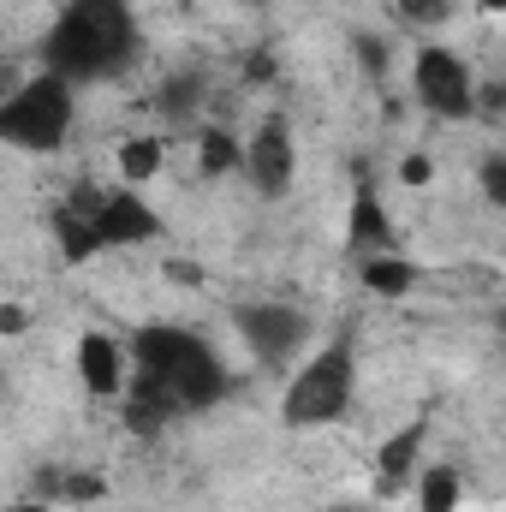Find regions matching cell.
Returning a JSON list of instances; mask_svg holds the SVG:
<instances>
[{"label": "cell", "mask_w": 506, "mask_h": 512, "mask_svg": "<svg viewBox=\"0 0 506 512\" xmlns=\"http://www.w3.org/2000/svg\"><path fill=\"white\" fill-rule=\"evenodd\" d=\"M78 126V90L54 72H30L0 96V143L18 155H54Z\"/></svg>", "instance_id": "4"}, {"label": "cell", "mask_w": 506, "mask_h": 512, "mask_svg": "<svg viewBox=\"0 0 506 512\" xmlns=\"http://www.w3.org/2000/svg\"><path fill=\"white\" fill-rule=\"evenodd\" d=\"M12 84H18V78H12V66H6V60H0V96H6V90H12Z\"/></svg>", "instance_id": "23"}, {"label": "cell", "mask_w": 506, "mask_h": 512, "mask_svg": "<svg viewBox=\"0 0 506 512\" xmlns=\"http://www.w3.org/2000/svg\"><path fill=\"white\" fill-rule=\"evenodd\" d=\"M352 399H358V352L340 334L298 364V376L286 382V399H280V423L286 429H328L352 411Z\"/></svg>", "instance_id": "5"}, {"label": "cell", "mask_w": 506, "mask_h": 512, "mask_svg": "<svg viewBox=\"0 0 506 512\" xmlns=\"http://www.w3.org/2000/svg\"><path fill=\"white\" fill-rule=\"evenodd\" d=\"M429 173H435L429 155H405V161H399V179H405V185H429Z\"/></svg>", "instance_id": "19"}, {"label": "cell", "mask_w": 506, "mask_h": 512, "mask_svg": "<svg viewBox=\"0 0 506 512\" xmlns=\"http://www.w3.org/2000/svg\"><path fill=\"white\" fill-rule=\"evenodd\" d=\"M239 173L256 185V197H286L292 191V179H298V143H292L286 120H262L251 131V143L239 155Z\"/></svg>", "instance_id": "8"}, {"label": "cell", "mask_w": 506, "mask_h": 512, "mask_svg": "<svg viewBox=\"0 0 506 512\" xmlns=\"http://www.w3.org/2000/svg\"><path fill=\"white\" fill-rule=\"evenodd\" d=\"M0 512H48V501H36V495H24V501H12V507H0Z\"/></svg>", "instance_id": "22"}, {"label": "cell", "mask_w": 506, "mask_h": 512, "mask_svg": "<svg viewBox=\"0 0 506 512\" xmlns=\"http://www.w3.org/2000/svg\"><path fill=\"white\" fill-rule=\"evenodd\" d=\"M30 328V310H18V304H0V334H24Z\"/></svg>", "instance_id": "21"}, {"label": "cell", "mask_w": 506, "mask_h": 512, "mask_svg": "<svg viewBox=\"0 0 506 512\" xmlns=\"http://www.w3.org/2000/svg\"><path fill=\"white\" fill-rule=\"evenodd\" d=\"M239 155H245V143L233 137V131L209 126L197 137V167H203V179H227V173H239Z\"/></svg>", "instance_id": "15"}, {"label": "cell", "mask_w": 506, "mask_h": 512, "mask_svg": "<svg viewBox=\"0 0 506 512\" xmlns=\"http://www.w3.org/2000/svg\"><path fill=\"white\" fill-rule=\"evenodd\" d=\"M393 6H399V18L417 24V30H435V24L453 18V0H393Z\"/></svg>", "instance_id": "17"}, {"label": "cell", "mask_w": 506, "mask_h": 512, "mask_svg": "<svg viewBox=\"0 0 506 512\" xmlns=\"http://www.w3.org/2000/svg\"><path fill=\"white\" fill-rule=\"evenodd\" d=\"M233 328L245 340L256 364H292L304 346H310V316L298 304H280V298H256L233 310Z\"/></svg>", "instance_id": "7"}, {"label": "cell", "mask_w": 506, "mask_h": 512, "mask_svg": "<svg viewBox=\"0 0 506 512\" xmlns=\"http://www.w3.org/2000/svg\"><path fill=\"white\" fill-rule=\"evenodd\" d=\"M48 227H54V245H60L66 262H96V256H108V251H137V245L161 239L155 203L143 191H131V185H114V191L78 185V191H66L54 203Z\"/></svg>", "instance_id": "3"}, {"label": "cell", "mask_w": 506, "mask_h": 512, "mask_svg": "<svg viewBox=\"0 0 506 512\" xmlns=\"http://www.w3.org/2000/svg\"><path fill=\"white\" fill-rule=\"evenodd\" d=\"M411 495H417V512H459L465 507V477H459V465H423Z\"/></svg>", "instance_id": "13"}, {"label": "cell", "mask_w": 506, "mask_h": 512, "mask_svg": "<svg viewBox=\"0 0 506 512\" xmlns=\"http://www.w3.org/2000/svg\"><path fill=\"white\" fill-rule=\"evenodd\" d=\"M358 268H364V292H376V298H411V286H417V262L411 256H358Z\"/></svg>", "instance_id": "12"}, {"label": "cell", "mask_w": 506, "mask_h": 512, "mask_svg": "<svg viewBox=\"0 0 506 512\" xmlns=\"http://www.w3.org/2000/svg\"><path fill=\"white\" fill-rule=\"evenodd\" d=\"M227 393H233V376H227L221 352L197 328H179V322H143V328H131L126 387H120L126 429L155 435L173 417L221 405Z\"/></svg>", "instance_id": "1"}, {"label": "cell", "mask_w": 506, "mask_h": 512, "mask_svg": "<svg viewBox=\"0 0 506 512\" xmlns=\"http://www.w3.org/2000/svg\"><path fill=\"white\" fill-rule=\"evenodd\" d=\"M161 155H167V149H161V137H126V143H120V155H114V161H120V185H131V191H137V185H149V179L161 173Z\"/></svg>", "instance_id": "16"}, {"label": "cell", "mask_w": 506, "mask_h": 512, "mask_svg": "<svg viewBox=\"0 0 506 512\" xmlns=\"http://www.w3.org/2000/svg\"><path fill=\"white\" fill-rule=\"evenodd\" d=\"M501 6H506V0H483V12H501Z\"/></svg>", "instance_id": "24"}, {"label": "cell", "mask_w": 506, "mask_h": 512, "mask_svg": "<svg viewBox=\"0 0 506 512\" xmlns=\"http://www.w3.org/2000/svg\"><path fill=\"white\" fill-rule=\"evenodd\" d=\"M137 54H143V24L131 0H60L54 24L36 42L42 72L66 78L72 90L126 78Z\"/></svg>", "instance_id": "2"}, {"label": "cell", "mask_w": 506, "mask_h": 512, "mask_svg": "<svg viewBox=\"0 0 506 512\" xmlns=\"http://www.w3.org/2000/svg\"><path fill=\"white\" fill-rule=\"evenodd\" d=\"M346 245L358 256H381L393 251V227H387V215H381V197L370 185H358L352 191V215H346Z\"/></svg>", "instance_id": "10"}, {"label": "cell", "mask_w": 506, "mask_h": 512, "mask_svg": "<svg viewBox=\"0 0 506 512\" xmlns=\"http://www.w3.org/2000/svg\"><path fill=\"white\" fill-rule=\"evenodd\" d=\"M411 96L435 114V120H471L477 114V72L441 48V42H423L411 54Z\"/></svg>", "instance_id": "6"}, {"label": "cell", "mask_w": 506, "mask_h": 512, "mask_svg": "<svg viewBox=\"0 0 506 512\" xmlns=\"http://www.w3.org/2000/svg\"><path fill=\"white\" fill-rule=\"evenodd\" d=\"M358 60L370 66V72H387L381 60H387V48H381V36H358Z\"/></svg>", "instance_id": "20"}, {"label": "cell", "mask_w": 506, "mask_h": 512, "mask_svg": "<svg viewBox=\"0 0 506 512\" xmlns=\"http://www.w3.org/2000/svg\"><path fill=\"white\" fill-rule=\"evenodd\" d=\"M483 191H489V203H495V209H506V161H501V155H489V161H483Z\"/></svg>", "instance_id": "18"}, {"label": "cell", "mask_w": 506, "mask_h": 512, "mask_svg": "<svg viewBox=\"0 0 506 512\" xmlns=\"http://www.w3.org/2000/svg\"><path fill=\"white\" fill-rule=\"evenodd\" d=\"M417 453H423V423L399 429V435L381 447V489H399V483H411V465H417Z\"/></svg>", "instance_id": "14"}, {"label": "cell", "mask_w": 506, "mask_h": 512, "mask_svg": "<svg viewBox=\"0 0 506 512\" xmlns=\"http://www.w3.org/2000/svg\"><path fill=\"white\" fill-rule=\"evenodd\" d=\"M72 364H78V382H84L90 399H120V387H126V340L90 328V334H78Z\"/></svg>", "instance_id": "9"}, {"label": "cell", "mask_w": 506, "mask_h": 512, "mask_svg": "<svg viewBox=\"0 0 506 512\" xmlns=\"http://www.w3.org/2000/svg\"><path fill=\"white\" fill-rule=\"evenodd\" d=\"M328 512H364V507H328Z\"/></svg>", "instance_id": "25"}, {"label": "cell", "mask_w": 506, "mask_h": 512, "mask_svg": "<svg viewBox=\"0 0 506 512\" xmlns=\"http://www.w3.org/2000/svg\"><path fill=\"white\" fill-rule=\"evenodd\" d=\"M203 96H209V72L179 66L173 78H161V90H155V114H161V120H191V114L203 108Z\"/></svg>", "instance_id": "11"}]
</instances>
